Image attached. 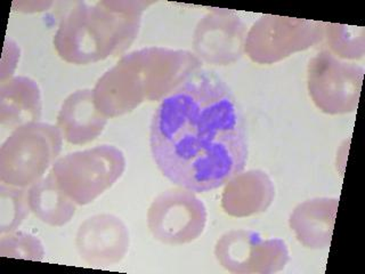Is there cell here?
Segmentation results:
<instances>
[{
  "instance_id": "3",
  "label": "cell",
  "mask_w": 365,
  "mask_h": 274,
  "mask_svg": "<svg viewBox=\"0 0 365 274\" xmlns=\"http://www.w3.org/2000/svg\"><path fill=\"white\" fill-rule=\"evenodd\" d=\"M150 1L78 3L63 17L54 36L62 60L87 66L120 54L134 43Z\"/></svg>"
},
{
  "instance_id": "16",
  "label": "cell",
  "mask_w": 365,
  "mask_h": 274,
  "mask_svg": "<svg viewBox=\"0 0 365 274\" xmlns=\"http://www.w3.org/2000/svg\"><path fill=\"white\" fill-rule=\"evenodd\" d=\"M29 203L34 216L53 228L66 225L78 206L61 190L51 171L29 188Z\"/></svg>"
},
{
  "instance_id": "13",
  "label": "cell",
  "mask_w": 365,
  "mask_h": 274,
  "mask_svg": "<svg viewBox=\"0 0 365 274\" xmlns=\"http://www.w3.org/2000/svg\"><path fill=\"white\" fill-rule=\"evenodd\" d=\"M339 206L336 198H314L297 206L289 224L304 247L314 250L330 248Z\"/></svg>"
},
{
  "instance_id": "15",
  "label": "cell",
  "mask_w": 365,
  "mask_h": 274,
  "mask_svg": "<svg viewBox=\"0 0 365 274\" xmlns=\"http://www.w3.org/2000/svg\"><path fill=\"white\" fill-rule=\"evenodd\" d=\"M43 111L39 86L28 77H13L0 83V121L9 128L38 123Z\"/></svg>"
},
{
  "instance_id": "12",
  "label": "cell",
  "mask_w": 365,
  "mask_h": 274,
  "mask_svg": "<svg viewBox=\"0 0 365 274\" xmlns=\"http://www.w3.org/2000/svg\"><path fill=\"white\" fill-rule=\"evenodd\" d=\"M106 123L108 117L97 108L94 91L80 89L63 102L56 127L63 140L73 146H85L102 134Z\"/></svg>"
},
{
  "instance_id": "4",
  "label": "cell",
  "mask_w": 365,
  "mask_h": 274,
  "mask_svg": "<svg viewBox=\"0 0 365 274\" xmlns=\"http://www.w3.org/2000/svg\"><path fill=\"white\" fill-rule=\"evenodd\" d=\"M62 146L61 131L51 123L38 121L14 129L0 148V181L30 188L54 165Z\"/></svg>"
},
{
  "instance_id": "5",
  "label": "cell",
  "mask_w": 365,
  "mask_h": 274,
  "mask_svg": "<svg viewBox=\"0 0 365 274\" xmlns=\"http://www.w3.org/2000/svg\"><path fill=\"white\" fill-rule=\"evenodd\" d=\"M125 166L121 150L103 144L57 159L51 173L66 196L78 206H86L113 186L125 173Z\"/></svg>"
},
{
  "instance_id": "11",
  "label": "cell",
  "mask_w": 365,
  "mask_h": 274,
  "mask_svg": "<svg viewBox=\"0 0 365 274\" xmlns=\"http://www.w3.org/2000/svg\"><path fill=\"white\" fill-rule=\"evenodd\" d=\"M130 245L128 228L112 214L94 215L83 220L76 235V247L83 262L96 268L115 265Z\"/></svg>"
},
{
  "instance_id": "6",
  "label": "cell",
  "mask_w": 365,
  "mask_h": 274,
  "mask_svg": "<svg viewBox=\"0 0 365 274\" xmlns=\"http://www.w3.org/2000/svg\"><path fill=\"white\" fill-rule=\"evenodd\" d=\"M324 32L322 22L265 15L247 34L245 51L254 62L273 64L311 49L322 41Z\"/></svg>"
},
{
  "instance_id": "8",
  "label": "cell",
  "mask_w": 365,
  "mask_h": 274,
  "mask_svg": "<svg viewBox=\"0 0 365 274\" xmlns=\"http://www.w3.org/2000/svg\"><path fill=\"white\" fill-rule=\"evenodd\" d=\"M363 77V66L344 62L331 51H319L308 64V91L324 113H351L359 108Z\"/></svg>"
},
{
  "instance_id": "2",
  "label": "cell",
  "mask_w": 365,
  "mask_h": 274,
  "mask_svg": "<svg viewBox=\"0 0 365 274\" xmlns=\"http://www.w3.org/2000/svg\"><path fill=\"white\" fill-rule=\"evenodd\" d=\"M201 66L190 51L160 47L134 51L97 81L93 89L97 108L106 117L127 113L145 100L170 94Z\"/></svg>"
},
{
  "instance_id": "19",
  "label": "cell",
  "mask_w": 365,
  "mask_h": 274,
  "mask_svg": "<svg viewBox=\"0 0 365 274\" xmlns=\"http://www.w3.org/2000/svg\"><path fill=\"white\" fill-rule=\"evenodd\" d=\"M0 256L41 262L45 257V248L32 234L14 231L1 235Z\"/></svg>"
},
{
  "instance_id": "14",
  "label": "cell",
  "mask_w": 365,
  "mask_h": 274,
  "mask_svg": "<svg viewBox=\"0 0 365 274\" xmlns=\"http://www.w3.org/2000/svg\"><path fill=\"white\" fill-rule=\"evenodd\" d=\"M222 207L226 214L247 217L267 210L275 197V186L265 171L240 173L225 184Z\"/></svg>"
},
{
  "instance_id": "18",
  "label": "cell",
  "mask_w": 365,
  "mask_h": 274,
  "mask_svg": "<svg viewBox=\"0 0 365 274\" xmlns=\"http://www.w3.org/2000/svg\"><path fill=\"white\" fill-rule=\"evenodd\" d=\"M324 37H327L330 51L334 56L344 60H359L365 53V32L361 26L344 24H325Z\"/></svg>"
},
{
  "instance_id": "17",
  "label": "cell",
  "mask_w": 365,
  "mask_h": 274,
  "mask_svg": "<svg viewBox=\"0 0 365 274\" xmlns=\"http://www.w3.org/2000/svg\"><path fill=\"white\" fill-rule=\"evenodd\" d=\"M31 208L29 203V188L0 184V233L16 231Z\"/></svg>"
},
{
  "instance_id": "10",
  "label": "cell",
  "mask_w": 365,
  "mask_h": 274,
  "mask_svg": "<svg viewBox=\"0 0 365 274\" xmlns=\"http://www.w3.org/2000/svg\"><path fill=\"white\" fill-rule=\"evenodd\" d=\"M245 38L247 28L235 11L215 9L197 23L194 51L201 62L228 66L242 57Z\"/></svg>"
},
{
  "instance_id": "20",
  "label": "cell",
  "mask_w": 365,
  "mask_h": 274,
  "mask_svg": "<svg viewBox=\"0 0 365 274\" xmlns=\"http://www.w3.org/2000/svg\"><path fill=\"white\" fill-rule=\"evenodd\" d=\"M17 5V11H24V13H34V11H47L48 7L53 5V3H14Z\"/></svg>"
},
{
  "instance_id": "1",
  "label": "cell",
  "mask_w": 365,
  "mask_h": 274,
  "mask_svg": "<svg viewBox=\"0 0 365 274\" xmlns=\"http://www.w3.org/2000/svg\"><path fill=\"white\" fill-rule=\"evenodd\" d=\"M152 157L165 178L195 193L225 186L249 156L245 116L227 83L199 68L163 97L150 127Z\"/></svg>"
},
{
  "instance_id": "9",
  "label": "cell",
  "mask_w": 365,
  "mask_h": 274,
  "mask_svg": "<svg viewBox=\"0 0 365 274\" xmlns=\"http://www.w3.org/2000/svg\"><path fill=\"white\" fill-rule=\"evenodd\" d=\"M215 257L226 271L237 274L277 273L290 260L282 239L243 228L222 234L215 245Z\"/></svg>"
},
{
  "instance_id": "7",
  "label": "cell",
  "mask_w": 365,
  "mask_h": 274,
  "mask_svg": "<svg viewBox=\"0 0 365 274\" xmlns=\"http://www.w3.org/2000/svg\"><path fill=\"white\" fill-rule=\"evenodd\" d=\"M208 213L202 200L187 188L161 192L148 210V228L152 237L168 245L193 243L205 232Z\"/></svg>"
}]
</instances>
